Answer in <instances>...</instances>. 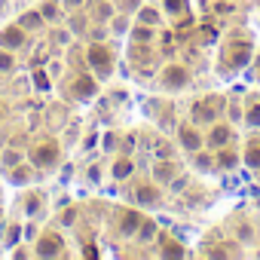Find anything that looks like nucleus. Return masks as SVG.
<instances>
[{"mask_svg": "<svg viewBox=\"0 0 260 260\" xmlns=\"http://www.w3.org/2000/svg\"><path fill=\"white\" fill-rule=\"evenodd\" d=\"M86 7H89V0H61L64 16H68V13H77V10H86Z\"/></svg>", "mask_w": 260, "mask_h": 260, "instance_id": "nucleus-47", "label": "nucleus"}, {"mask_svg": "<svg viewBox=\"0 0 260 260\" xmlns=\"http://www.w3.org/2000/svg\"><path fill=\"white\" fill-rule=\"evenodd\" d=\"M68 92H71V98H77V101H92V98H98V92H101V80L92 77V74H74L71 83H68Z\"/></svg>", "mask_w": 260, "mask_h": 260, "instance_id": "nucleus-7", "label": "nucleus"}, {"mask_svg": "<svg viewBox=\"0 0 260 260\" xmlns=\"http://www.w3.org/2000/svg\"><path fill=\"white\" fill-rule=\"evenodd\" d=\"M16 68H19L16 52H13V49H7V46H0V77H10Z\"/></svg>", "mask_w": 260, "mask_h": 260, "instance_id": "nucleus-36", "label": "nucleus"}, {"mask_svg": "<svg viewBox=\"0 0 260 260\" xmlns=\"http://www.w3.org/2000/svg\"><path fill=\"white\" fill-rule=\"evenodd\" d=\"M16 25H19L22 31H28V34L34 37V34H43L49 22L43 19V13H40L37 7H31V10H25V13H19V16H16Z\"/></svg>", "mask_w": 260, "mask_h": 260, "instance_id": "nucleus-18", "label": "nucleus"}, {"mask_svg": "<svg viewBox=\"0 0 260 260\" xmlns=\"http://www.w3.org/2000/svg\"><path fill=\"white\" fill-rule=\"evenodd\" d=\"M116 4V10L119 13H128V16H135V10L141 7V0H113Z\"/></svg>", "mask_w": 260, "mask_h": 260, "instance_id": "nucleus-46", "label": "nucleus"}, {"mask_svg": "<svg viewBox=\"0 0 260 260\" xmlns=\"http://www.w3.org/2000/svg\"><path fill=\"white\" fill-rule=\"evenodd\" d=\"M226 144H236V125L214 119V122L208 125V132H205V147L217 150V147H226Z\"/></svg>", "mask_w": 260, "mask_h": 260, "instance_id": "nucleus-9", "label": "nucleus"}, {"mask_svg": "<svg viewBox=\"0 0 260 260\" xmlns=\"http://www.w3.org/2000/svg\"><path fill=\"white\" fill-rule=\"evenodd\" d=\"M214 159H217V172H236V166L242 162V153L233 144H226V147L214 150Z\"/></svg>", "mask_w": 260, "mask_h": 260, "instance_id": "nucleus-22", "label": "nucleus"}, {"mask_svg": "<svg viewBox=\"0 0 260 260\" xmlns=\"http://www.w3.org/2000/svg\"><path fill=\"white\" fill-rule=\"evenodd\" d=\"M22 242H25V220H7L4 223V245L13 251Z\"/></svg>", "mask_w": 260, "mask_h": 260, "instance_id": "nucleus-25", "label": "nucleus"}, {"mask_svg": "<svg viewBox=\"0 0 260 260\" xmlns=\"http://www.w3.org/2000/svg\"><path fill=\"white\" fill-rule=\"evenodd\" d=\"M162 13L172 16V19L184 16V13H187V0H162Z\"/></svg>", "mask_w": 260, "mask_h": 260, "instance_id": "nucleus-40", "label": "nucleus"}, {"mask_svg": "<svg viewBox=\"0 0 260 260\" xmlns=\"http://www.w3.org/2000/svg\"><path fill=\"white\" fill-rule=\"evenodd\" d=\"M156 236H159V223H156L153 217H144L141 226H138V233H135V242H138V245H153Z\"/></svg>", "mask_w": 260, "mask_h": 260, "instance_id": "nucleus-27", "label": "nucleus"}, {"mask_svg": "<svg viewBox=\"0 0 260 260\" xmlns=\"http://www.w3.org/2000/svg\"><path fill=\"white\" fill-rule=\"evenodd\" d=\"M34 257H64V236L58 230H40L34 239Z\"/></svg>", "mask_w": 260, "mask_h": 260, "instance_id": "nucleus-6", "label": "nucleus"}, {"mask_svg": "<svg viewBox=\"0 0 260 260\" xmlns=\"http://www.w3.org/2000/svg\"><path fill=\"white\" fill-rule=\"evenodd\" d=\"M64 25L74 31V37H86V34H89V28H92L89 10H77V13H68V22H64Z\"/></svg>", "mask_w": 260, "mask_h": 260, "instance_id": "nucleus-24", "label": "nucleus"}, {"mask_svg": "<svg viewBox=\"0 0 260 260\" xmlns=\"http://www.w3.org/2000/svg\"><path fill=\"white\" fill-rule=\"evenodd\" d=\"M190 83H193V71L187 68V61H169V64H162V71L156 77V86L169 95L184 92Z\"/></svg>", "mask_w": 260, "mask_h": 260, "instance_id": "nucleus-1", "label": "nucleus"}, {"mask_svg": "<svg viewBox=\"0 0 260 260\" xmlns=\"http://www.w3.org/2000/svg\"><path fill=\"white\" fill-rule=\"evenodd\" d=\"M104 150L107 153H116L119 150V135H104Z\"/></svg>", "mask_w": 260, "mask_h": 260, "instance_id": "nucleus-48", "label": "nucleus"}, {"mask_svg": "<svg viewBox=\"0 0 260 260\" xmlns=\"http://www.w3.org/2000/svg\"><path fill=\"white\" fill-rule=\"evenodd\" d=\"M86 10H89V19L95 25H107L116 16V4H113V0H89Z\"/></svg>", "mask_w": 260, "mask_h": 260, "instance_id": "nucleus-21", "label": "nucleus"}, {"mask_svg": "<svg viewBox=\"0 0 260 260\" xmlns=\"http://www.w3.org/2000/svg\"><path fill=\"white\" fill-rule=\"evenodd\" d=\"M28 80H31V89H37V92H49V89H52V83H55L43 64H40V68H31Z\"/></svg>", "mask_w": 260, "mask_h": 260, "instance_id": "nucleus-30", "label": "nucleus"}, {"mask_svg": "<svg viewBox=\"0 0 260 260\" xmlns=\"http://www.w3.org/2000/svg\"><path fill=\"white\" fill-rule=\"evenodd\" d=\"M135 22L159 28V25H162V7H153V4H141V7L135 10Z\"/></svg>", "mask_w": 260, "mask_h": 260, "instance_id": "nucleus-26", "label": "nucleus"}, {"mask_svg": "<svg viewBox=\"0 0 260 260\" xmlns=\"http://www.w3.org/2000/svg\"><path fill=\"white\" fill-rule=\"evenodd\" d=\"M251 52H254V49H251V40L245 37V43H239V46H226V49H223V61H220V68H223V71H233V68L239 71V68H245V64L251 61Z\"/></svg>", "mask_w": 260, "mask_h": 260, "instance_id": "nucleus-11", "label": "nucleus"}, {"mask_svg": "<svg viewBox=\"0 0 260 260\" xmlns=\"http://www.w3.org/2000/svg\"><path fill=\"white\" fill-rule=\"evenodd\" d=\"M220 113H226V101L220 95H202L193 104V122L196 125H211L214 119H220Z\"/></svg>", "mask_w": 260, "mask_h": 260, "instance_id": "nucleus-4", "label": "nucleus"}, {"mask_svg": "<svg viewBox=\"0 0 260 260\" xmlns=\"http://www.w3.org/2000/svg\"><path fill=\"white\" fill-rule=\"evenodd\" d=\"M190 169L199 172V175H211V172H217L214 150H211V147H199L196 153H190Z\"/></svg>", "mask_w": 260, "mask_h": 260, "instance_id": "nucleus-19", "label": "nucleus"}, {"mask_svg": "<svg viewBox=\"0 0 260 260\" xmlns=\"http://www.w3.org/2000/svg\"><path fill=\"white\" fill-rule=\"evenodd\" d=\"M107 25H110V34H113V37H119V34H128V31H132V16L116 10V16H113Z\"/></svg>", "mask_w": 260, "mask_h": 260, "instance_id": "nucleus-35", "label": "nucleus"}, {"mask_svg": "<svg viewBox=\"0 0 260 260\" xmlns=\"http://www.w3.org/2000/svg\"><path fill=\"white\" fill-rule=\"evenodd\" d=\"M61 141H52V138H40V141H34L31 144V150H28V159L46 175V172H52V169H58V162H61Z\"/></svg>", "mask_w": 260, "mask_h": 260, "instance_id": "nucleus-2", "label": "nucleus"}, {"mask_svg": "<svg viewBox=\"0 0 260 260\" xmlns=\"http://www.w3.org/2000/svg\"><path fill=\"white\" fill-rule=\"evenodd\" d=\"M86 181H89V184H101V181H104V166H98V162L86 166Z\"/></svg>", "mask_w": 260, "mask_h": 260, "instance_id": "nucleus-45", "label": "nucleus"}, {"mask_svg": "<svg viewBox=\"0 0 260 260\" xmlns=\"http://www.w3.org/2000/svg\"><path fill=\"white\" fill-rule=\"evenodd\" d=\"M187 187H190V175L181 172V175H175V181L169 184V193H172V196H181V193H187Z\"/></svg>", "mask_w": 260, "mask_h": 260, "instance_id": "nucleus-43", "label": "nucleus"}, {"mask_svg": "<svg viewBox=\"0 0 260 260\" xmlns=\"http://www.w3.org/2000/svg\"><path fill=\"white\" fill-rule=\"evenodd\" d=\"M0 46H7V49H13V52L31 49V34L22 31V28L13 22V25H7V28H0Z\"/></svg>", "mask_w": 260, "mask_h": 260, "instance_id": "nucleus-14", "label": "nucleus"}, {"mask_svg": "<svg viewBox=\"0 0 260 260\" xmlns=\"http://www.w3.org/2000/svg\"><path fill=\"white\" fill-rule=\"evenodd\" d=\"M19 162H25V150L22 147H16V144H7L4 150H0V169H13V166H19Z\"/></svg>", "mask_w": 260, "mask_h": 260, "instance_id": "nucleus-31", "label": "nucleus"}, {"mask_svg": "<svg viewBox=\"0 0 260 260\" xmlns=\"http://www.w3.org/2000/svg\"><path fill=\"white\" fill-rule=\"evenodd\" d=\"M4 113H7V107H4V101H0V122H4Z\"/></svg>", "mask_w": 260, "mask_h": 260, "instance_id": "nucleus-51", "label": "nucleus"}, {"mask_svg": "<svg viewBox=\"0 0 260 260\" xmlns=\"http://www.w3.org/2000/svg\"><path fill=\"white\" fill-rule=\"evenodd\" d=\"M4 175H7V181H10L13 187H31V184H37V181L43 178V172H40L31 159H25V162H19V166L7 169Z\"/></svg>", "mask_w": 260, "mask_h": 260, "instance_id": "nucleus-10", "label": "nucleus"}, {"mask_svg": "<svg viewBox=\"0 0 260 260\" xmlns=\"http://www.w3.org/2000/svg\"><path fill=\"white\" fill-rule=\"evenodd\" d=\"M135 172H138V159L132 156V153H116L113 156V162H110V178L113 181H132L135 178Z\"/></svg>", "mask_w": 260, "mask_h": 260, "instance_id": "nucleus-15", "label": "nucleus"}, {"mask_svg": "<svg viewBox=\"0 0 260 260\" xmlns=\"http://www.w3.org/2000/svg\"><path fill=\"white\" fill-rule=\"evenodd\" d=\"M83 138V122L80 119H71V122H64V132H61V147L68 150V147H77V141Z\"/></svg>", "mask_w": 260, "mask_h": 260, "instance_id": "nucleus-29", "label": "nucleus"}, {"mask_svg": "<svg viewBox=\"0 0 260 260\" xmlns=\"http://www.w3.org/2000/svg\"><path fill=\"white\" fill-rule=\"evenodd\" d=\"M37 10L43 13V19H46L49 25H55V22H61V19H64L61 0H40V7H37Z\"/></svg>", "mask_w": 260, "mask_h": 260, "instance_id": "nucleus-32", "label": "nucleus"}, {"mask_svg": "<svg viewBox=\"0 0 260 260\" xmlns=\"http://www.w3.org/2000/svg\"><path fill=\"white\" fill-rule=\"evenodd\" d=\"M132 205H141V208H159L162 202H166V196H162V187L156 184V181H138V187L132 190Z\"/></svg>", "mask_w": 260, "mask_h": 260, "instance_id": "nucleus-5", "label": "nucleus"}, {"mask_svg": "<svg viewBox=\"0 0 260 260\" xmlns=\"http://www.w3.org/2000/svg\"><path fill=\"white\" fill-rule=\"evenodd\" d=\"M113 61H116V52H113V46H110L107 40L86 46V64H89V71H92L98 80H107V77L113 74Z\"/></svg>", "mask_w": 260, "mask_h": 260, "instance_id": "nucleus-3", "label": "nucleus"}, {"mask_svg": "<svg viewBox=\"0 0 260 260\" xmlns=\"http://www.w3.org/2000/svg\"><path fill=\"white\" fill-rule=\"evenodd\" d=\"M46 205H49V193H43V190H28L22 196V202H19V208H22L25 217H43Z\"/></svg>", "mask_w": 260, "mask_h": 260, "instance_id": "nucleus-13", "label": "nucleus"}, {"mask_svg": "<svg viewBox=\"0 0 260 260\" xmlns=\"http://www.w3.org/2000/svg\"><path fill=\"white\" fill-rule=\"evenodd\" d=\"M175 138H178V147L184 153H196L199 147H205V132H202L196 122H178Z\"/></svg>", "mask_w": 260, "mask_h": 260, "instance_id": "nucleus-8", "label": "nucleus"}, {"mask_svg": "<svg viewBox=\"0 0 260 260\" xmlns=\"http://www.w3.org/2000/svg\"><path fill=\"white\" fill-rule=\"evenodd\" d=\"M37 236H40V217H28V220H25V242L34 245Z\"/></svg>", "mask_w": 260, "mask_h": 260, "instance_id": "nucleus-44", "label": "nucleus"}, {"mask_svg": "<svg viewBox=\"0 0 260 260\" xmlns=\"http://www.w3.org/2000/svg\"><path fill=\"white\" fill-rule=\"evenodd\" d=\"M150 150H153V156H156V159H178V147H175L169 138H156Z\"/></svg>", "mask_w": 260, "mask_h": 260, "instance_id": "nucleus-34", "label": "nucleus"}, {"mask_svg": "<svg viewBox=\"0 0 260 260\" xmlns=\"http://www.w3.org/2000/svg\"><path fill=\"white\" fill-rule=\"evenodd\" d=\"M226 119H230V122H236V125H242V122H245V104H242V98H236V95H233V98L226 101Z\"/></svg>", "mask_w": 260, "mask_h": 260, "instance_id": "nucleus-37", "label": "nucleus"}, {"mask_svg": "<svg viewBox=\"0 0 260 260\" xmlns=\"http://www.w3.org/2000/svg\"><path fill=\"white\" fill-rule=\"evenodd\" d=\"M43 68L49 71V77H52V80H58V77L64 74V58H61L58 52H52V55H49V61H46Z\"/></svg>", "mask_w": 260, "mask_h": 260, "instance_id": "nucleus-41", "label": "nucleus"}, {"mask_svg": "<svg viewBox=\"0 0 260 260\" xmlns=\"http://www.w3.org/2000/svg\"><path fill=\"white\" fill-rule=\"evenodd\" d=\"M248 128H260V101H248L245 104V122Z\"/></svg>", "mask_w": 260, "mask_h": 260, "instance_id": "nucleus-38", "label": "nucleus"}, {"mask_svg": "<svg viewBox=\"0 0 260 260\" xmlns=\"http://www.w3.org/2000/svg\"><path fill=\"white\" fill-rule=\"evenodd\" d=\"M153 245H159V248H156L159 257H187V248H184L178 239H172V236H162V233H159Z\"/></svg>", "mask_w": 260, "mask_h": 260, "instance_id": "nucleus-23", "label": "nucleus"}, {"mask_svg": "<svg viewBox=\"0 0 260 260\" xmlns=\"http://www.w3.org/2000/svg\"><path fill=\"white\" fill-rule=\"evenodd\" d=\"M230 226H233V239L236 245H254L257 242V226L245 217H230Z\"/></svg>", "mask_w": 260, "mask_h": 260, "instance_id": "nucleus-20", "label": "nucleus"}, {"mask_svg": "<svg viewBox=\"0 0 260 260\" xmlns=\"http://www.w3.org/2000/svg\"><path fill=\"white\" fill-rule=\"evenodd\" d=\"M242 162H245L251 172H260V138H248V141H245Z\"/></svg>", "mask_w": 260, "mask_h": 260, "instance_id": "nucleus-28", "label": "nucleus"}, {"mask_svg": "<svg viewBox=\"0 0 260 260\" xmlns=\"http://www.w3.org/2000/svg\"><path fill=\"white\" fill-rule=\"evenodd\" d=\"M74 31L68 28V25H46V43H49V49L52 52H58V49H71L74 46Z\"/></svg>", "mask_w": 260, "mask_h": 260, "instance_id": "nucleus-17", "label": "nucleus"}, {"mask_svg": "<svg viewBox=\"0 0 260 260\" xmlns=\"http://www.w3.org/2000/svg\"><path fill=\"white\" fill-rule=\"evenodd\" d=\"M4 223H7V220H4V208H0V230H4Z\"/></svg>", "mask_w": 260, "mask_h": 260, "instance_id": "nucleus-52", "label": "nucleus"}, {"mask_svg": "<svg viewBox=\"0 0 260 260\" xmlns=\"http://www.w3.org/2000/svg\"><path fill=\"white\" fill-rule=\"evenodd\" d=\"M141 220H144V214H141L138 208H119V211H116V233H119L122 239H135Z\"/></svg>", "mask_w": 260, "mask_h": 260, "instance_id": "nucleus-12", "label": "nucleus"}, {"mask_svg": "<svg viewBox=\"0 0 260 260\" xmlns=\"http://www.w3.org/2000/svg\"><path fill=\"white\" fill-rule=\"evenodd\" d=\"M128 34H132V43H153V40L159 37L153 25H141V22H135Z\"/></svg>", "mask_w": 260, "mask_h": 260, "instance_id": "nucleus-33", "label": "nucleus"}, {"mask_svg": "<svg viewBox=\"0 0 260 260\" xmlns=\"http://www.w3.org/2000/svg\"><path fill=\"white\" fill-rule=\"evenodd\" d=\"M175 175H181V162L178 159H153L150 166V181H156L159 187H169L175 181Z\"/></svg>", "mask_w": 260, "mask_h": 260, "instance_id": "nucleus-16", "label": "nucleus"}, {"mask_svg": "<svg viewBox=\"0 0 260 260\" xmlns=\"http://www.w3.org/2000/svg\"><path fill=\"white\" fill-rule=\"evenodd\" d=\"M77 217H80V208H77V205H64L61 214H58V226L71 230V226H77Z\"/></svg>", "mask_w": 260, "mask_h": 260, "instance_id": "nucleus-39", "label": "nucleus"}, {"mask_svg": "<svg viewBox=\"0 0 260 260\" xmlns=\"http://www.w3.org/2000/svg\"><path fill=\"white\" fill-rule=\"evenodd\" d=\"M172 40H175L172 31H159V43H172Z\"/></svg>", "mask_w": 260, "mask_h": 260, "instance_id": "nucleus-49", "label": "nucleus"}, {"mask_svg": "<svg viewBox=\"0 0 260 260\" xmlns=\"http://www.w3.org/2000/svg\"><path fill=\"white\" fill-rule=\"evenodd\" d=\"M86 37H89V43H104V40L110 37V25H95V22H92V28H89Z\"/></svg>", "mask_w": 260, "mask_h": 260, "instance_id": "nucleus-42", "label": "nucleus"}, {"mask_svg": "<svg viewBox=\"0 0 260 260\" xmlns=\"http://www.w3.org/2000/svg\"><path fill=\"white\" fill-rule=\"evenodd\" d=\"M251 77H254V80H260V58L254 61V68H251Z\"/></svg>", "mask_w": 260, "mask_h": 260, "instance_id": "nucleus-50", "label": "nucleus"}]
</instances>
